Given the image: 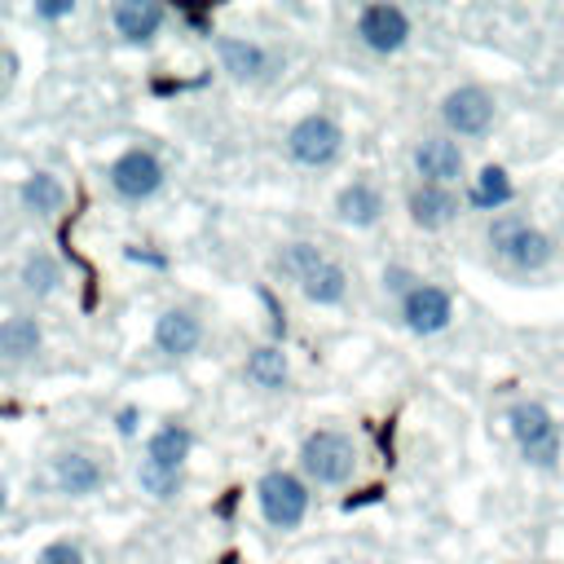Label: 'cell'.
Returning a JSON list of instances; mask_svg holds the SVG:
<instances>
[{
    "label": "cell",
    "mask_w": 564,
    "mask_h": 564,
    "mask_svg": "<svg viewBox=\"0 0 564 564\" xmlns=\"http://www.w3.org/2000/svg\"><path fill=\"white\" fill-rule=\"evenodd\" d=\"M489 247H494L502 260H511L516 269H542V264H551V256H555L551 238H546L542 229H533L524 216H494V225H489Z\"/></svg>",
    "instance_id": "3"
},
{
    "label": "cell",
    "mask_w": 564,
    "mask_h": 564,
    "mask_svg": "<svg viewBox=\"0 0 564 564\" xmlns=\"http://www.w3.org/2000/svg\"><path fill=\"white\" fill-rule=\"evenodd\" d=\"M159 185H163V163L150 150H123L110 163V189L128 203H141V198L159 194Z\"/></svg>",
    "instance_id": "7"
},
{
    "label": "cell",
    "mask_w": 564,
    "mask_h": 564,
    "mask_svg": "<svg viewBox=\"0 0 564 564\" xmlns=\"http://www.w3.org/2000/svg\"><path fill=\"white\" fill-rule=\"evenodd\" d=\"M300 291H304L308 304H339L344 291H348V273H344V264L322 260V264L300 282Z\"/></svg>",
    "instance_id": "20"
},
{
    "label": "cell",
    "mask_w": 564,
    "mask_h": 564,
    "mask_svg": "<svg viewBox=\"0 0 564 564\" xmlns=\"http://www.w3.org/2000/svg\"><path fill=\"white\" fill-rule=\"evenodd\" d=\"M507 427H511V436H516L524 463H533V467H555L560 445H564V432H560V423L551 419L546 405H538V401L511 405V410H507Z\"/></svg>",
    "instance_id": "2"
},
{
    "label": "cell",
    "mask_w": 564,
    "mask_h": 564,
    "mask_svg": "<svg viewBox=\"0 0 564 564\" xmlns=\"http://www.w3.org/2000/svg\"><path fill=\"white\" fill-rule=\"evenodd\" d=\"M207 18H212L207 9H185V22H189V26H198V31L207 26Z\"/></svg>",
    "instance_id": "31"
},
{
    "label": "cell",
    "mask_w": 564,
    "mask_h": 564,
    "mask_svg": "<svg viewBox=\"0 0 564 564\" xmlns=\"http://www.w3.org/2000/svg\"><path fill=\"white\" fill-rule=\"evenodd\" d=\"M414 167L427 185H449L463 176V150L449 137H423L414 145Z\"/></svg>",
    "instance_id": "11"
},
{
    "label": "cell",
    "mask_w": 564,
    "mask_h": 564,
    "mask_svg": "<svg viewBox=\"0 0 564 564\" xmlns=\"http://www.w3.org/2000/svg\"><path fill=\"white\" fill-rule=\"evenodd\" d=\"M189 445H194L189 427H181V423H163V427L145 441V463L167 467V471H181V463L189 458Z\"/></svg>",
    "instance_id": "17"
},
{
    "label": "cell",
    "mask_w": 564,
    "mask_h": 564,
    "mask_svg": "<svg viewBox=\"0 0 564 564\" xmlns=\"http://www.w3.org/2000/svg\"><path fill=\"white\" fill-rule=\"evenodd\" d=\"M137 480H141V489H145L150 498H163V502L181 494V471H167V467H154V463H141Z\"/></svg>",
    "instance_id": "25"
},
{
    "label": "cell",
    "mask_w": 564,
    "mask_h": 564,
    "mask_svg": "<svg viewBox=\"0 0 564 564\" xmlns=\"http://www.w3.org/2000/svg\"><path fill=\"white\" fill-rule=\"evenodd\" d=\"M9 507V489H4V480H0V511Z\"/></svg>",
    "instance_id": "32"
},
{
    "label": "cell",
    "mask_w": 564,
    "mask_h": 564,
    "mask_svg": "<svg viewBox=\"0 0 564 564\" xmlns=\"http://www.w3.org/2000/svg\"><path fill=\"white\" fill-rule=\"evenodd\" d=\"M383 286H388V291H397V295L405 300V295L419 286V278H414L410 269H388V273H383Z\"/></svg>",
    "instance_id": "27"
},
{
    "label": "cell",
    "mask_w": 564,
    "mask_h": 564,
    "mask_svg": "<svg viewBox=\"0 0 564 564\" xmlns=\"http://www.w3.org/2000/svg\"><path fill=\"white\" fill-rule=\"evenodd\" d=\"M256 502L273 529H295L308 516V489L291 471H264L256 485Z\"/></svg>",
    "instance_id": "5"
},
{
    "label": "cell",
    "mask_w": 564,
    "mask_h": 564,
    "mask_svg": "<svg viewBox=\"0 0 564 564\" xmlns=\"http://www.w3.org/2000/svg\"><path fill=\"white\" fill-rule=\"evenodd\" d=\"M401 317H405V326H410L414 335H436V330L449 326V317H454V300H449L445 286L419 282V286L401 300Z\"/></svg>",
    "instance_id": "9"
},
{
    "label": "cell",
    "mask_w": 564,
    "mask_h": 564,
    "mask_svg": "<svg viewBox=\"0 0 564 564\" xmlns=\"http://www.w3.org/2000/svg\"><path fill=\"white\" fill-rule=\"evenodd\" d=\"M471 207H480V212H502L511 198H516V185H511V176H507V167H498V163H489V167H480V176L471 181Z\"/></svg>",
    "instance_id": "19"
},
{
    "label": "cell",
    "mask_w": 564,
    "mask_h": 564,
    "mask_svg": "<svg viewBox=\"0 0 564 564\" xmlns=\"http://www.w3.org/2000/svg\"><path fill=\"white\" fill-rule=\"evenodd\" d=\"M216 57L234 79H260L264 66H269V53L256 40H242V35H220L216 40Z\"/></svg>",
    "instance_id": "16"
},
{
    "label": "cell",
    "mask_w": 564,
    "mask_h": 564,
    "mask_svg": "<svg viewBox=\"0 0 564 564\" xmlns=\"http://www.w3.org/2000/svg\"><path fill=\"white\" fill-rule=\"evenodd\" d=\"M40 344H44V330H40L35 317L18 313V317H4L0 322V357L4 361H26V357L40 352Z\"/></svg>",
    "instance_id": "18"
},
{
    "label": "cell",
    "mask_w": 564,
    "mask_h": 564,
    "mask_svg": "<svg viewBox=\"0 0 564 564\" xmlns=\"http://www.w3.org/2000/svg\"><path fill=\"white\" fill-rule=\"evenodd\" d=\"M405 212H410V220L419 225V229H445L458 212H463V203H458V194L449 189V185H414L410 189V198H405Z\"/></svg>",
    "instance_id": "10"
},
{
    "label": "cell",
    "mask_w": 564,
    "mask_h": 564,
    "mask_svg": "<svg viewBox=\"0 0 564 564\" xmlns=\"http://www.w3.org/2000/svg\"><path fill=\"white\" fill-rule=\"evenodd\" d=\"M300 467L313 485H348L357 471V445L335 427H317L300 445Z\"/></svg>",
    "instance_id": "1"
},
{
    "label": "cell",
    "mask_w": 564,
    "mask_h": 564,
    "mask_svg": "<svg viewBox=\"0 0 564 564\" xmlns=\"http://www.w3.org/2000/svg\"><path fill=\"white\" fill-rule=\"evenodd\" d=\"M22 282H26L31 295H48V291H57V282H62V269H57L53 256H31V260L22 264Z\"/></svg>",
    "instance_id": "24"
},
{
    "label": "cell",
    "mask_w": 564,
    "mask_h": 564,
    "mask_svg": "<svg viewBox=\"0 0 564 564\" xmlns=\"http://www.w3.org/2000/svg\"><path fill=\"white\" fill-rule=\"evenodd\" d=\"M335 216H339L344 225L366 229V225H375V220L383 216V194H379L370 181H352V185H344V189L335 194Z\"/></svg>",
    "instance_id": "15"
},
{
    "label": "cell",
    "mask_w": 564,
    "mask_h": 564,
    "mask_svg": "<svg viewBox=\"0 0 564 564\" xmlns=\"http://www.w3.org/2000/svg\"><path fill=\"white\" fill-rule=\"evenodd\" d=\"M35 564H84V555H79V546H70V542H48V546L35 555Z\"/></svg>",
    "instance_id": "26"
},
{
    "label": "cell",
    "mask_w": 564,
    "mask_h": 564,
    "mask_svg": "<svg viewBox=\"0 0 564 564\" xmlns=\"http://www.w3.org/2000/svg\"><path fill=\"white\" fill-rule=\"evenodd\" d=\"M53 480H57V489L70 494V498L97 494V489H101V463L88 458V454H79V449H66V454H57V463H53Z\"/></svg>",
    "instance_id": "14"
},
{
    "label": "cell",
    "mask_w": 564,
    "mask_h": 564,
    "mask_svg": "<svg viewBox=\"0 0 564 564\" xmlns=\"http://www.w3.org/2000/svg\"><path fill=\"white\" fill-rule=\"evenodd\" d=\"M441 119H445V128L458 132V137H480V132H489V123H494V97H489L485 88H476V84L449 88L445 101H441Z\"/></svg>",
    "instance_id": "6"
},
{
    "label": "cell",
    "mask_w": 564,
    "mask_h": 564,
    "mask_svg": "<svg viewBox=\"0 0 564 564\" xmlns=\"http://www.w3.org/2000/svg\"><path fill=\"white\" fill-rule=\"evenodd\" d=\"M322 260H326V256H322V247H313V242H286V247L278 251V269H282L286 278H295V282H304Z\"/></svg>",
    "instance_id": "23"
},
{
    "label": "cell",
    "mask_w": 564,
    "mask_h": 564,
    "mask_svg": "<svg viewBox=\"0 0 564 564\" xmlns=\"http://www.w3.org/2000/svg\"><path fill=\"white\" fill-rule=\"evenodd\" d=\"M128 260H141V264H154V269H163V264H167L163 256H154V251H141V247H128Z\"/></svg>",
    "instance_id": "30"
},
{
    "label": "cell",
    "mask_w": 564,
    "mask_h": 564,
    "mask_svg": "<svg viewBox=\"0 0 564 564\" xmlns=\"http://www.w3.org/2000/svg\"><path fill=\"white\" fill-rule=\"evenodd\" d=\"M357 40L375 53H397L410 40V18L401 4H366L357 13Z\"/></svg>",
    "instance_id": "8"
},
{
    "label": "cell",
    "mask_w": 564,
    "mask_h": 564,
    "mask_svg": "<svg viewBox=\"0 0 564 564\" xmlns=\"http://www.w3.org/2000/svg\"><path fill=\"white\" fill-rule=\"evenodd\" d=\"M344 150V128L330 115H304L286 132V154L300 167H330Z\"/></svg>",
    "instance_id": "4"
},
{
    "label": "cell",
    "mask_w": 564,
    "mask_h": 564,
    "mask_svg": "<svg viewBox=\"0 0 564 564\" xmlns=\"http://www.w3.org/2000/svg\"><path fill=\"white\" fill-rule=\"evenodd\" d=\"M137 419H141V414H137V405H123V410L115 414V427H119V436H132V432H137Z\"/></svg>",
    "instance_id": "29"
},
{
    "label": "cell",
    "mask_w": 564,
    "mask_h": 564,
    "mask_svg": "<svg viewBox=\"0 0 564 564\" xmlns=\"http://www.w3.org/2000/svg\"><path fill=\"white\" fill-rule=\"evenodd\" d=\"M286 375H291V366H286V352H282L278 344H260V348L247 357V379H251L256 388H282Z\"/></svg>",
    "instance_id": "22"
},
{
    "label": "cell",
    "mask_w": 564,
    "mask_h": 564,
    "mask_svg": "<svg viewBox=\"0 0 564 564\" xmlns=\"http://www.w3.org/2000/svg\"><path fill=\"white\" fill-rule=\"evenodd\" d=\"M110 22H115L119 40H128V44H145V40L159 35V26H163V9L150 4V0H119V4L110 9Z\"/></svg>",
    "instance_id": "13"
},
{
    "label": "cell",
    "mask_w": 564,
    "mask_h": 564,
    "mask_svg": "<svg viewBox=\"0 0 564 564\" xmlns=\"http://www.w3.org/2000/svg\"><path fill=\"white\" fill-rule=\"evenodd\" d=\"M198 339H203V322H198L189 308H167V313H159V322H154V344H159V352H167V357H189V352L198 348Z\"/></svg>",
    "instance_id": "12"
},
{
    "label": "cell",
    "mask_w": 564,
    "mask_h": 564,
    "mask_svg": "<svg viewBox=\"0 0 564 564\" xmlns=\"http://www.w3.org/2000/svg\"><path fill=\"white\" fill-rule=\"evenodd\" d=\"M220 564H238V555H225V560H220Z\"/></svg>",
    "instance_id": "33"
},
{
    "label": "cell",
    "mask_w": 564,
    "mask_h": 564,
    "mask_svg": "<svg viewBox=\"0 0 564 564\" xmlns=\"http://www.w3.org/2000/svg\"><path fill=\"white\" fill-rule=\"evenodd\" d=\"M62 203H66V189H62V181H57L53 172H31V176L22 181V207H26V212L53 216V212H62Z\"/></svg>",
    "instance_id": "21"
},
{
    "label": "cell",
    "mask_w": 564,
    "mask_h": 564,
    "mask_svg": "<svg viewBox=\"0 0 564 564\" xmlns=\"http://www.w3.org/2000/svg\"><path fill=\"white\" fill-rule=\"evenodd\" d=\"M75 13V0H40L35 4V18H44V22H57V18H70Z\"/></svg>",
    "instance_id": "28"
}]
</instances>
